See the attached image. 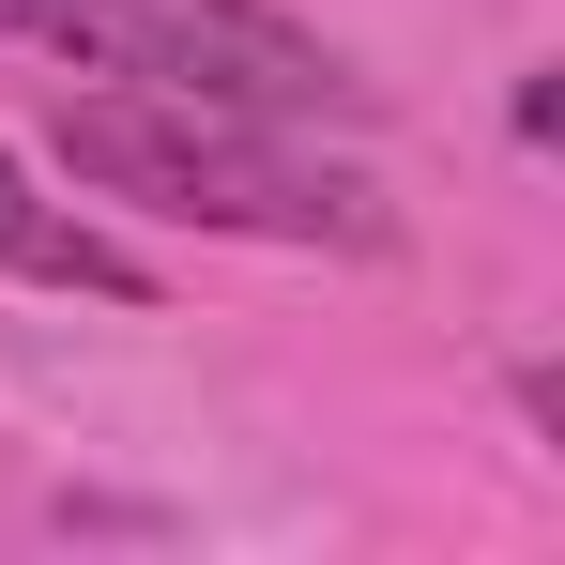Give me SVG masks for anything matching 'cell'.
Wrapping results in <instances>:
<instances>
[{
  "instance_id": "cell-2",
  "label": "cell",
  "mask_w": 565,
  "mask_h": 565,
  "mask_svg": "<svg viewBox=\"0 0 565 565\" xmlns=\"http://www.w3.org/2000/svg\"><path fill=\"white\" fill-rule=\"evenodd\" d=\"M0 15L122 93H184L230 122H367V77L276 0H0Z\"/></svg>"
},
{
  "instance_id": "cell-1",
  "label": "cell",
  "mask_w": 565,
  "mask_h": 565,
  "mask_svg": "<svg viewBox=\"0 0 565 565\" xmlns=\"http://www.w3.org/2000/svg\"><path fill=\"white\" fill-rule=\"evenodd\" d=\"M62 169L93 199H138V214H184V230H245V245H382V199L321 153H290L276 122H230V107L184 93H62Z\"/></svg>"
},
{
  "instance_id": "cell-3",
  "label": "cell",
  "mask_w": 565,
  "mask_h": 565,
  "mask_svg": "<svg viewBox=\"0 0 565 565\" xmlns=\"http://www.w3.org/2000/svg\"><path fill=\"white\" fill-rule=\"evenodd\" d=\"M0 276H46V290H107V306H153V276L107 245V230H77L62 199H31V169L0 153Z\"/></svg>"
}]
</instances>
